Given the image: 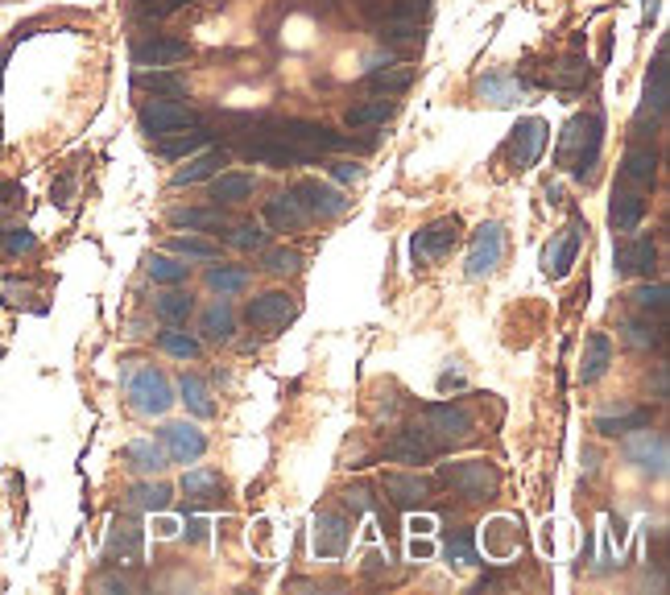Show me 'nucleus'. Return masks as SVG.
Returning <instances> with one entry per match:
<instances>
[{"label":"nucleus","mask_w":670,"mask_h":595,"mask_svg":"<svg viewBox=\"0 0 670 595\" xmlns=\"http://www.w3.org/2000/svg\"><path fill=\"white\" fill-rule=\"evenodd\" d=\"M352 542V525L340 513H319L315 517V554L319 558H340Z\"/></svg>","instance_id":"nucleus-16"},{"label":"nucleus","mask_w":670,"mask_h":595,"mask_svg":"<svg viewBox=\"0 0 670 595\" xmlns=\"http://www.w3.org/2000/svg\"><path fill=\"white\" fill-rule=\"evenodd\" d=\"M220 166H224V153H220V149H207V153L191 158L187 166H182V170L174 174V186H195V182H207V178H216V174H220Z\"/></svg>","instance_id":"nucleus-28"},{"label":"nucleus","mask_w":670,"mask_h":595,"mask_svg":"<svg viewBox=\"0 0 670 595\" xmlns=\"http://www.w3.org/2000/svg\"><path fill=\"white\" fill-rule=\"evenodd\" d=\"M410 529H414V534H431L435 521H431V517H422V521H410Z\"/></svg>","instance_id":"nucleus-54"},{"label":"nucleus","mask_w":670,"mask_h":595,"mask_svg":"<svg viewBox=\"0 0 670 595\" xmlns=\"http://www.w3.org/2000/svg\"><path fill=\"white\" fill-rule=\"evenodd\" d=\"M133 83L141 87V91H154V96H170V100H178V96H187V79L182 75H174V71H162V67H141L137 75H133Z\"/></svg>","instance_id":"nucleus-25"},{"label":"nucleus","mask_w":670,"mask_h":595,"mask_svg":"<svg viewBox=\"0 0 670 595\" xmlns=\"http://www.w3.org/2000/svg\"><path fill=\"white\" fill-rule=\"evenodd\" d=\"M178 401H187V410L195 414V418H211L216 414V405H211V393H207V381H199V377H187L182 372V381H178Z\"/></svg>","instance_id":"nucleus-33"},{"label":"nucleus","mask_w":670,"mask_h":595,"mask_svg":"<svg viewBox=\"0 0 670 595\" xmlns=\"http://www.w3.org/2000/svg\"><path fill=\"white\" fill-rule=\"evenodd\" d=\"M154 310H158V319H162V323L178 327V323H187V319L195 315V298H191V294H182V290H166V294H158Z\"/></svg>","instance_id":"nucleus-31"},{"label":"nucleus","mask_w":670,"mask_h":595,"mask_svg":"<svg viewBox=\"0 0 670 595\" xmlns=\"http://www.w3.org/2000/svg\"><path fill=\"white\" fill-rule=\"evenodd\" d=\"M158 348L166 356H174V360H199L203 356V343L195 335H187V331H174V327L158 335Z\"/></svg>","instance_id":"nucleus-36"},{"label":"nucleus","mask_w":670,"mask_h":595,"mask_svg":"<svg viewBox=\"0 0 670 595\" xmlns=\"http://www.w3.org/2000/svg\"><path fill=\"white\" fill-rule=\"evenodd\" d=\"M600 145H604V120H600V112H580V116L567 120L555 158H559V166L567 174L588 178L592 166H596V158H600Z\"/></svg>","instance_id":"nucleus-1"},{"label":"nucleus","mask_w":670,"mask_h":595,"mask_svg":"<svg viewBox=\"0 0 670 595\" xmlns=\"http://www.w3.org/2000/svg\"><path fill=\"white\" fill-rule=\"evenodd\" d=\"M455 244H460V219L447 215V219H435V224H426L422 232H414V240H410V257H414V265H431V261H443Z\"/></svg>","instance_id":"nucleus-7"},{"label":"nucleus","mask_w":670,"mask_h":595,"mask_svg":"<svg viewBox=\"0 0 670 595\" xmlns=\"http://www.w3.org/2000/svg\"><path fill=\"white\" fill-rule=\"evenodd\" d=\"M170 484H137L133 488V505L137 509H145V513H162V509H170Z\"/></svg>","instance_id":"nucleus-44"},{"label":"nucleus","mask_w":670,"mask_h":595,"mask_svg":"<svg viewBox=\"0 0 670 595\" xmlns=\"http://www.w3.org/2000/svg\"><path fill=\"white\" fill-rule=\"evenodd\" d=\"M418 430L431 438L435 451H447V447H460V443H468V438H472V414L464 410V405L439 401V405H426Z\"/></svg>","instance_id":"nucleus-2"},{"label":"nucleus","mask_w":670,"mask_h":595,"mask_svg":"<svg viewBox=\"0 0 670 595\" xmlns=\"http://www.w3.org/2000/svg\"><path fill=\"white\" fill-rule=\"evenodd\" d=\"M410 554H414V558H426V554H431V546H426V542H418V538H414V542H410Z\"/></svg>","instance_id":"nucleus-55"},{"label":"nucleus","mask_w":670,"mask_h":595,"mask_svg":"<svg viewBox=\"0 0 670 595\" xmlns=\"http://www.w3.org/2000/svg\"><path fill=\"white\" fill-rule=\"evenodd\" d=\"M294 315H298V302L290 298V294H282V290H269V294H261V298H253L249 306H245V319H249V327H257V331H282L286 323H294Z\"/></svg>","instance_id":"nucleus-11"},{"label":"nucleus","mask_w":670,"mask_h":595,"mask_svg":"<svg viewBox=\"0 0 670 595\" xmlns=\"http://www.w3.org/2000/svg\"><path fill=\"white\" fill-rule=\"evenodd\" d=\"M625 343H633V348H658V343H662V327L658 323H650V319H629L625 327Z\"/></svg>","instance_id":"nucleus-45"},{"label":"nucleus","mask_w":670,"mask_h":595,"mask_svg":"<svg viewBox=\"0 0 670 595\" xmlns=\"http://www.w3.org/2000/svg\"><path fill=\"white\" fill-rule=\"evenodd\" d=\"M170 224L187 228V232H216L224 224V215L216 207H178V211H170Z\"/></svg>","instance_id":"nucleus-29"},{"label":"nucleus","mask_w":670,"mask_h":595,"mask_svg":"<svg viewBox=\"0 0 670 595\" xmlns=\"http://www.w3.org/2000/svg\"><path fill=\"white\" fill-rule=\"evenodd\" d=\"M646 219V199L633 195V191H621L613 195V203H608V224H613V232H637Z\"/></svg>","instance_id":"nucleus-21"},{"label":"nucleus","mask_w":670,"mask_h":595,"mask_svg":"<svg viewBox=\"0 0 670 595\" xmlns=\"http://www.w3.org/2000/svg\"><path fill=\"white\" fill-rule=\"evenodd\" d=\"M546 141H551V124H546L542 116H530V120H517L513 133H509V145H505V158L513 170H530L538 158Z\"/></svg>","instance_id":"nucleus-6"},{"label":"nucleus","mask_w":670,"mask_h":595,"mask_svg":"<svg viewBox=\"0 0 670 595\" xmlns=\"http://www.w3.org/2000/svg\"><path fill=\"white\" fill-rule=\"evenodd\" d=\"M294 195L298 203L307 207V215H319V219H335V215H344L348 211V199L335 191V186L319 182V178H307V182H298L294 186Z\"/></svg>","instance_id":"nucleus-15"},{"label":"nucleus","mask_w":670,"mask_h":595,"mask_svg":"<svg viewBox=\"0 0 670 595\" xmlns=\"http://www.w3.org/2000/svg\"><path fill=\"white\" fill-rule=\"evenodd\" d=\"M187 529H191V542H203V521H191Z\"/></svg>","instance_id":"nucleus-56"},{"label":"nucleus","mask_w":670,"mask_h":595,"mask_svg":"<svg viewBox=\"0 0 670 595\" xmlns=\"http://www.w3.org/2000/svg\"><path fill=\"white\" fill-rule=\"evenodd\" d=\"M546 83L551 87H563V91H571V87H584L588 83V62L584 58H559L555 67H551V75H546Z\"/></svg>","instance_id":"nucleus-35"},{"label":"nucleus","mask_w":670,"mask_h":595,"mask_svg":"<svg viewBox=\"0 0 670 595\" xmlns=\"http://www.w3.org/2000/svg\"><path fill=\"white\" fill-rule=\"evenodd\" d=\"M141 521L137 517H116L112 521V534H108V546H104V558L112 567H137L141 562Z\"/></svg>","instance_id":"nucleus-12"},{"label":"nucleus","mask_w":670,"mask_h":595,"mask_svg":"<svg viewBox=\"0 0 670 595\" xmlns=\"http://www.w3.org/2000/svg\"><path fill=\"white\" fill-rule=\"evenodd\" d=\"M501 257H505V228L501 224H480L476 228V236H472V244H468V277H489L497 265H501Z\"/></svg>","instance_id":"nucleus-10"},{"label":"nucleus","mask_w":670,"mask_h":595,"mask_svg":"<svg viewBox=\"0 0 670 595\" xmlns=\"http://www.w3.org/2000/svg\"><path fill=\"white\" fill-rule=\"evenodd\" d=\"M617 269L621 273H654L658 269V248H654V240L650 236H637V240H629V244H621L617 248Z\"/></svg>","instance_id":"nucleus-20"},{"label":"nucleus","mask_w":670,"mask_h":595,"mask_svg":"<svg viewBox=\"0 0 670 595\" xmlns=\"http://www.w3.org/2000/svg\"><path fill=\"white\" fill-rule=\"evenodd\" d=\"M385 455H389L393 463H426V459H435L439 451H435V443H431V438H426L418 426H410V430H402V434L385 447Z\"/></svg>","instance_id":"nucleus-19"},{"label":"nucleus","mask_w":670,"mask_h":595,"mask_svg":"<svg viewBox=\"0 0 670 595\" xmlns=\"http://www.w3.org/2000/svg\"><path fill=\"white\" fill-rule=\"evenodd\" d=\"M629 298H633L637 306H642L646 315H662V310H666V298H670V290L662 286V281H646V286H637Z\"/></svg>","instance_id":"nucleus-47"},{"label":"nucleus","mask_w":670,"mask_h":595,"mask_svg":"<svg viewBox=\"0 0 670 595\" xmlns=\"http://www.w3.org/2000/svg\"><path fill=\"white\" fill-rule=\"evenodd\" d=\"M621 174H625L629 182H654V174H658V153L633 145V149L625 153V162H621Z\"/></svg>","instance_id":"nucleus-34"},{"label":"nucleus","mask_w":670,"mask_h":595,"mask_svg":"<svg viewBox=\"0 0 670 595\" xmlns=\"http://www.w3.org/2000/svg\"><path fill=\"white\" fill-rule=\"evenodd\" d=\"M228 240H232L236 248H245V253H257V248H265V232H261V224H253V219L236 224V228L228 232Z\"/></svg>","instance_id":"nucleus-51"},{"label":"nucleus","mask_w":670,"mask_h":595,"mask_svg":"<svg viewBox=\"0 0 670 595\" xmlns=\"http://www.w3.org/2000/svg\"><path fill=\"white\" fill-rule=\"evenodd\" d=\"M608 364H613V339H608L604 331H596V335L588 339V352H584V364H580V381H584V385L600 381L604 372H608Z\"/></svg>","instance_id":"nucleus-23"},{"label":"nucleus","mask_w":670,"mask_h":595,"mask_svg":"<svg viewBox=\"0 0 670 595\" xmlns=\"http://www.w3.org/2000/svg\"><path fill=\"white\" fill-rule=\"evenodd\" d=\"M253 178L249 174H216L211 178V191H216L220 203H240V199H249L253 195Z\"/></svg>","instance_id":"nucleus-38"},{"label":"nucleus","mask_w":670,"mask_h":595,"mask_svg":"<svg viewBox=\"0 0 670 595\" xmlns=\"http://www.w3.org/2000/svg\"><path fill=\"white\" fill-rule=\"evenodd\" d=\"M476 96L497 104V108H509L517 100H526V83L517 79V75H489V79L476 83Z\"/></svg>","instance_id":"nucleus-22"},{"label":"nucleus","mask_w":670,"mask_h":595,"mask_svg":"<svg viewBox=\"0 0 670 595\" xmlns=\"http://www.w3.org/2000/svg\"><path fill=\"white\" fill-rule=\"evenodd\" d=\"M187 54H191V46L178 38H149L133 50V62L137 67H174V62H182Z\"/></svg>","instance_id":"nucleus-18"},{"label":"nucleus","mask_w":670,"mask_h":595,"mask_svg":"<svg viewBox=\"0 0 670 595\" xmlns=\"http://www.w3.org/2000/svg\"><path fill=\"white\" fill-rule=\"evenodd\" d=\"M207 145V133L199 129V124H195V129L191 133H174V137H162V145H158V153H162V158H191V153H199Z\"/></svg>","instance_id":"nucleus-37"},{"label":"nucleus","mask_w":670,"mask_h":595,"mask_svg":"<svg viewBox=\"0 0 670 595\" xmlns=\"http://www.w3.org/2000/svg\"><path fill=\"white\" fill-rule=\"evenodd\" d=\"M269 137H273V141H286V145H294V149H302V153H311V158H319V153L352 149V137L327 129V124H311V120H282Z\"/></svg>","instance_id":"nucleus-4"},{"label":"nucleus","mask_w":670,"mask_h":595,"mask_svg":"<svg viewBox=\"0 0 670 595\" xmlns=\"http://www.w3.org/2000/svg\"><path fill=\"white\" fill-rule=\"evenodd\" d=\"M584 232H588V228H584V219H571V224H567L563 232H555V236H551V244H546V253H542V269H546V277L563 281V277L571 273L575 257H580Z\"/></svg>","instance_id":"nucleus-9"},{"label":"nucleus","mask_w":670,"mask_h":595,"mask_svg":"<svg viewBox=\"0 0 670 595\" xmlns=\"http://www.w3.org/2000/svg\"><path fill=\"white\" fill-rule=\"evenodd\" d=\"M170 253L191 257V261H216L220 248L211 244V240H203V236H174V240H170Z\"/></svg>","instance_id":"nucleus-43"},{"label":"nucleus","mask_w":670,"mask_h":595,"mask_svg":"<svg viewBox=\"0 0 670 595\" xmlns=\"http://www.w3.org/2000/svg\"><path fill=\"white\" fill-rule=\"evenodd\" d=\"M162 451H166V459H174V463H199L203 451H207V438H203V430L191 426V422H170V426L162 430Z\"/></svg>","instance_id":"nucleus-14"},{"label":"nucleus","mask_w":670,"mask_h":595,"mask_svg":"<svg viewBox=\"0 0 670 595\" xmlns=\"http://www.w3.org/2000/svg\"><path fill=\"white\" fill-rule=\"evenodd\" d=\"M178 488L187 492V500H216V496L224 492L220 472H211V467H191V472L182 476V484H178Z\"/></svg>","instance_id":"nucleus-30"},{"label":"nucleus","mask_w":670,"mask_h":595,"mask_svg":"<svg viewBox=\"0 0 670 595\" xmlns=\"http://www.w3.org/2000/svg\"><path fill=\"white\" fill-rule=\"evenodd\" d=\"M410 83H414V71H410V67H402V71H389V67L381 71V67H377V71L369 75V87H377V91H406Z\"/></svg>","instance_id":"nucleus-49"},{"label":"nucleus","mask_w":670,"mask_h":595,"mask_svg":"<svg viewBox=\"0 0 670 595\" xmlns=\"http://www.w3.org/2000/svg\"><path fill=\"white\" fill-rule=\"evenodd\" d=\"M385 492L398 509H414L431 496V484H426L422 476H385Z\"/></svg>","instance_id":"nucleus-26"},{"label":"nucleus","mask_w":670,"mask_h":595,"mask_svg":"<svg viewBox=\"0 0 670 595\" xmlns=\"http://www.w3.org/2000/svg\"><path fill=\"white\" fill-rule=\"evenodd\" d=\"M393 116V104L389 100H369V104H356L348 108V129H373V124H385Z\"/></svg>","instance_id":"nucleus-40"},{"label":"nucleus","mask_w":670,"mask_h":595,"mask_svg":"<svg viewBox=\"0 0 670 595\" xmlns=\"http://www.w3.org/2000/svg\"><path fill=\"white\" fill-rule=\"evenodd\" d=\"M637 426H650V410H621V414H600L596 418V430L600 434H629V430H637Z\"/></svg>","instance_id":"nucleus-39"},{"label":"nucleus","mask_w":670,"mask_h":595,"mask_svg":"<svg viewBox=\"0 0 670 595\" xmlns=\"http://www.w3.org/2000/svg\"><path fill=\"white\" fill-rule=\"evenodd\" d=\"M38 248V236L29 232V228H5L0 232V253H9V257H29Z\"/></svg>","instance_id":"nucleus-46"},{"label":"nucleus","mask_w":670,"mask_h":595,"mask_svg":"<svg viewBox=\"0 0 670 595\" xmlns=\"http://www.w3.org/2000/svg\"><path fill=\"white\" fill-rule=\"evenodd\" d=\"M443 550H447L451 562H460V567H476V562H480V550H476V534H472V529H460V534H451Z\"/></svg>","instance_id":"nucleus-42"},{"label":"nucleus","mask_w":670,"mask_h":595,"mask_svg":"<svg viewBox=\"0 0 670 595\" xmlns=\"http://www.w3.org/2000/svg\"><path fill=\"white\" fill-rule=\"evenodd\" d=\"M331 174H335V178H340V182H356V178H360L364 170H360V166H352V162H340V166H335Z\"/></svg>","instance_id":"nucleus-52"},{"label":"nucleus","mask_w":670,"mask_h":595,"mask_svg":"<svg viewBox=\"0 0 670 595\" xmlns=\"http://www.w3.org/2000/svg\"><path fill=\"white\" fill-rule=\"evenodd\" d=\"M666 100H670V67H666V42H662L654 67H650V79H646V104L654 108V116H662Z\"/></svg>","instance_id":"nucleus-27"},{"label":"nucleus","mask_w":670,"mask_h":595,"mask_svg":"<svg viewBox=\"0 0 670 595\" xmlns=\"http://www.w3.org/2000/svg\"><path fill=\"white\" fill-rule=\"evenodd\" d=\"M199 124V112L187 104H174V100H154L141 108V129L154 133V137H174V133H187Z\"/></svg>","instance_id":"nucleus-8"},{"label":"nucleus","mask_w":670,"mask_h":595,"mask_svg":"<svg viewBox=\"0 0 670 595\" xmlns=\"http://www.w3.org/2000/svg\"><path fill=\"white\" fill-rule=\"evenodd\" d=\"M125 393H129V405L137 414H149V418H162L170 405L178 401L174 397V385H170V377L162 368H154V364H145V368H137L133 377H129V385H125Z\"/></svg>","instance_id":"nucleus-3"},{"label":"nucleus","mask_w":670,"mask_h":595,"mask_svg":"<svg viewBox=\"0 0 670 595\" xmlns=\"http://www.w3.org/2000/svg\"><path fill=\"white\" fill-rule=\"evenodd\" d=\"M625 459L633 467H642V472H650V476H666V434L637 426V434L625 443Z\"/></svg>","instance_id":"nucleus-13"},{"label":"nucleus","mask_w":670,"mask_h":595,"mask_svg":"<svg viewBox=\"0 0 670 595\" xmlns=\"http://www.w3.org/2000/svg\"><path fill=\"white\" fill-rule=\"evenodd\" d=\"M261 265L269 273H298L302 269V253H294V248H269V253L261 257Z\"/></svg>","instance_id":"nucleus-50"},{"label":"nucleus","mask_w":670,"mask_h":595,"mask_svg":"<svg viewBox=\"0 0 670 595\" xmlns=\"http://www.w3.org/2000/svg\"><path fill=\"white\" fill-rule=\"evenodd\" d=\"M207 286L216 294H240L249 286V269H236V265H216L207 269Z\"/></svg>","instance_id":"nucleus-41"},{"label":"nucleus","mask_w":670,"mask_h":595,"mask_svg":"<svg viewBox=\"0 0 670 595\" xmlns=\"http://www.w3.org/2000/svg\"><path fill=\"white\" fill-rule=\"evenodd\" d=\"M125 463L133 467L137 476H158L166 467V451L154 443V438H137V443L125 447Z\"/></svg>","instance_id":"nucleus-24"},{"label":"nucleus","mask_w":670,"mask_h":595,"mask_svg":"<svg viewBox=\"0 0 670 595\" xmlns=\"http://www.w3.org/2000/svg\"><path fill=\"white\" fill-rule=\"evenodd\" d=\"M0 203H21V186L17 182H0Z\"/></svg>","instance_id":"nucleus-53"},{"label":"nucleus","mask_w":670,"mask_h":595,"mask_svg":"<svg viewBox=\"0 0 670 595\" xmlns=\"http://www.w3.org/2000/svg\"><path fill=\"white\" fill-rule=\"evenodd\" d=\"M149 277H154L158 286H178V281H187V265H178L170 257H154L149 261Z\"/></svg>","instance_id":"nucleus-48"},{"label":"nucleus","mask_w":670,"mask_h":595,"mask_svg":"<svg viewBox=\"0 0 670 595\" xmlns=\"http://www.w3.org/2000/svg\"><path fill=\"white\" fill-rule=\"evenodd\" d=\"M443 480L460 492L464 500H493L501 488V476L493 463L484 459H464V463H447L443 467Z\"/></svg>","instance_id":"nucleus-5"},{"label":"nucleus","mask_w":670,"mask_h":595,"mask_svg":"<svg viewBox=\"0 0 670 595\" xmlns=\"http://www.w3.org/2000/svg\"><path fill=\"white\" fill-rule=\"evenodd\" d=\"M232 331H236V315H232L228 302H216V306L203 310V335H207L211 343H228Z\"/></svg>","instance_id":"nucleus-32"},{"label":"nucleus","mask_w":670,"mask_h":595,"mask_svg":"<svg viewBox=\"0 0 670 595\" xmlns=\"http://www.w3.org/2000/svg\"><path fill=\"white\" fill-rule=\"evenodd\" d=\"M307 207L298 203V195L290 191V195H273L269 203H265V224L273 228V232H298V228H307Z\"/></svg>","instance_id":"nucleus-17"}]
</instances>
